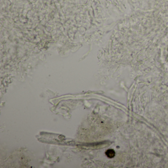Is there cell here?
Returning <instances> with one entry per match:
<instances>
[{
    "mask_svg": "<svg viewBox=\"0 0 168 168\" xmlns=\"http://www.w3.org/2000/svg\"><path fill=\"white\" fill-rule=\"evenodd\" d=\"M106 154L107 156L109 157V158H112V157L115 156V152L112 149H109V150H107L106 152Z\"/></svg>",
    "mask_w": 168,
    "mask_h": 168,
    "instance_id": "obj_1",
    "label": "cell"
}]
</instances>
